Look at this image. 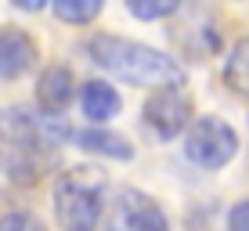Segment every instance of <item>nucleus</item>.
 Returning <instances> with one entry per match:
<instances>
[{
    "label": "nucleus",
    "mask_w": 249,
    "mask_h": 231,
    "mask_svg": "<svg viewBox=\"0 0 249 231\" xmlns=\"http://www.w3.org/2000/svg\"><path fill=\"white\" fill-rule=\"evenodd\" d=\"M87 54L98 69H105L112 80L134 83V87H184V72L181 65L170 54L137 44V40L126 36H108V33H98V36L87 40Z\"/></svg>",
    "instance_id": "nucleus-1"
},
{
    "label": "nucleus",
    "mask_w": 249,
    "mask_h": 231,
    "mask_svg": "<svg viewBox=\"0 0 249 231\" xmlns=\"http://www.w3.org/2000/svg\"><path fill=\"white\" fill-rule=\"evenodd\" d=\"M90 170H72L54 184V220L62 231H94L101 220V188Z\"/></svg>",
    "instance_id": "nucleus-2"
},
{
    "label": "nucleus",
    "mask_w": 249,
    "mask_h": 231,
    "mask_svg": "<svg viewBox=\"0 0 249 231\" xmlns=\"http://www.w3.org/2000/svg\"><path fill=\"white\" fill-rule=\"evenodd\" d=\"M238 134L217 116H199L184 134V156L202 170H220L235 159Z\"/></svg>",
    "instance_id": "nucleus-3"
},
{
    "label": "nucleus",
    "mask_w": 249,
    "mask_h": 231,
    "mask_svg": "<svg viewBox=\"0 0 249 231\" xmlns=\"http://www.w3.org/2000/svg\"><path fill=\"white\" fill-rule=\"evenodd\" d=\"M108 231H170V220L152 195L137 188H119L108 202Z\"/></svg>",
    "instance_id": "nucleus-4"
},
{
    "label": "nucleus",
    "mask_w": 249,
    "mask_h": 231,
    "mask_svg": "<svg viewBox=\"0 0 249 231\" xmlns=\"http://www.w3.org/2000/svg\"><path fill=\"white\" fill-rule=\"evenodd\" d=\"M141 116H144V126L159 141H170V138H177L181 130L192 126L188 123L192 119V101H188V94L181 87H159V90L148 94Z\"/></svg>",
    "instance_id": "nucleus-5"
},
{
    "label": "nucleus",
    "mask_w": 249,
    "mask_h": 231,
    "mask_svg": "<svg viewBox=\"0 0 249 231\" xmlns=\"http://www.w3.org/2000/svg\"><path fill=\"white\" fill-rule=\"evenodd\" d=\"M40 51L36 40L25 29H15V25H0V80H18L36 65Z\"/></svg>",
    "instance_id": "nucleus-6"
},
{
    "label": "nucleus",
    "mask_w": 249,
    "mask_h": 231,
    "mask_svg": "<svg viewBox=\"0 0 249 231\" xmlns=\"http://www.w3.org/2000/svg\"><path fill=\"white\" fill-rule=\"evenodd\" d=\"M72 94H80V90H76V80H72V72H69V65H47V69L40 72L36 101H40V108H44L47 116H58L69 101H72Z\"/></svg>",
    "instance_id": "nucleus-7"
},
{
    "label": "nucleus",
    "mask_w": 249,
    "mask_h": 231,
    "mask_svg": "<svg viewBox=\"0 0 249 231\" xmlns=\"http://www.w3.org/2000/svg\"><path fill=\"white\" fill-rule=\"evenodd\" d=\"M80 108H83V116L94 119V123H105V119H112L119 112V90L112 87V83H105V80H87L80 87Z\"/></svg>",
    "instance_id": "nucleus-8"
},
{
    "label": "nucleus",
    "mask_w": 249,
    "mask_h": 231,
    "mask_svg": "<svg viewBox=\"0 0 249 231\" xmlns=\"http://www.w3.org/2000/svg\"><path fill=\"white\" fill-rule=\"evenodd\" d=\"M76 144L83 152H98V156H108V159H130L134 148L123 134H112V130H101V126H90V130H80L76 134Z\"/></svg>",
    "instance_id": "nucleus-9"
},
{
    "label": "nucleus",
    "mask_w": 249,
    "mask_h": 231,
    "mask_svg": "<svg viewBox=\"0 0 249 231\" xmlns=\"http://www.w3.org/2000/svg\"><path fill=\"white\" fill-rule=\"evenodd\" d=\"M224 80H228V87L235 94L249 98V36L238 40V44L231 47L228 65H224Z\"/></svg>",
    "instance_id": "nucleus-10"
},
{
    "label": "nucleus",
    "mask_w": 249,
    "mask_h": 231,
    "mask_svg": "<svg viewBox=\"0 0 249 231\" xmlns=\"http://www.w3.org/2000/svg\"><path fill=\"white\" fill-rule=\"evenodd\" d=\"M51 11H54V18H62L69 25H87L101 15V4L98 0H54Z\"/></svg>",
    "instance_id": "nucleus-11"
},
{
    "label": "nucleus",
    "mask_w": 249,
    "mask_h": 231,
    "mask_svg": "<svg viewBox=\"0 0 249 231\" xmlns=\"http://www.w3.org/2000/svg\"><path fill=\"white\" fill-rule=\"evenodd\" d=\"M130 15L134 18H141V22H156V18H170V15L177 11V4L174 0H130Z\"/></svg>",
    "instance_id": "nucleus-12"
},
{
    "label": "nucleus",
    "mask_w": 249,
    "mask_h": 231,
    "mask_svg": "<svg viewBox=\"0 0 249 231\" xmlns=\"http://www.w3.org/2000/svg\"><path fill=\"white\" fill-rule=\"evenodd\" d=\"M0 231H47V224L29 210H11L0 217Z\"/></svg>",
    "instance_id": "nucleus-13"
},
{
    "label": "nucleus",
    "mask_w": 249,
    "mask_h": 231,
    "mask_svg": "<svg viewBox=\"0 0 249 231\" xmlns=\"http://www.w3.org/2000/svg\"><path fill=\"white\" fill-rule=\"evenodd\" d=\"M228 231H249V199L235 202L228 213Z\"/></svg>",
    "instance_id": "nucleus-14"
}]
</instances>
